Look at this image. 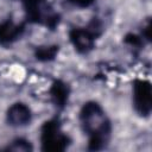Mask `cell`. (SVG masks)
<instances>
[{"label": "cell", "instance_id": "cell-1", "mask_svg": "<svg viewBox=\"0 0 152 152\" xmlns=\"http://www.w3.org/2000/svg\"><path fill=\"white\" fill-rule=\"evenodd\" d=\"M80 121L83 132L88 135V148L103 150L109 142L112 126L102 107L94 101L84 103L80 112Z\"/></svg>", "mask_w": 152, "mask_h": 152}, {"label": "cell", "instance_id": "cell-2", "mask_svg": "<svg viewBox=\"0 0 152 152\" xmlns=\"http://www.w3.org/2000/svg\"><path fill=\"white\" fill-rule=\"evenodd\" d=\"M40 142L43 151L61 152L70 144V138L62 129L57 119L45 121L40 128Z\"/></svg>", "mask_w": 152, "mask_h": 152}, {"label": "cell", "instance_id": "cell-3", "mask_svg": "<svg viewBox=\"0 0 152 152\" xmlns=\"http://www.w3.org/2000/svg\"><path fill=\"white\" fill-rule=\"evenodd\" d=\"M100 23L93 20L87 27H74L69 32V38L74 48L80 53H88L95 46V39L100 33Z\"/></svg>", "mask_w": 152, "mask_h": 152}, {"label": "cell", "instance_id": "cell-4", "mask_svg": "<svg viewBox=\"0 0 152 152\" xmlns=\"http://www.w3.org/2000/svg\"><path fill=\"white\" fill-rule=\"evenodd\" d=\"M133 106L138 114L148 116L152 109L151 83L146 80H137L133 84Z\"/></svg>", "mask_w": 152, "mask_h": 152}, {"label": "cell", "instance_id": "cell-5", "mask_svg": "<svg viewBox=\"0 0 152 152\" xmlns=\"http://www.w3.org/2000/svg\"><path fill=\"white\" fill-rule=\"evenodd\" d=\"M6 116H7V121L11 126L21 127V126H26L31 122L32 113H31V109L25 103L17 102L8 108Z\"/></svg>", "mask_w": 152, "mask_h": 152}, {"label": "cell", "instance_id": "cell-6", "mask_svg": "<svg viewBox=\"0 0 152 152\" xmlns=\"http://www.w3.org/2000/svg\"><path fill=\"white\" fill-rule=\"evenodd\" d=\"M25 30L23 24L14 23L11 19H7L0 24V44L8 45L19 39Z\"/></svg>", "mask_w": 152, "mask_h": 152}, {"label": "cell", "instance_id": "cell-7", "mask_svg": "<svg viewBox=\"0 0 152 152\" xmlns=\"http://www.w3.org/2000/svg\"><path fill=\"white\" fill-rule=\"evenodd\" d=\"M69 93L70 90H69L68 84L62 81H55L50 88V96L52 101L59 107L65 106V103L68 102Z\"/></svg>", "mask_w": 152, "mask_h": 152}, {"label": "cell", "instance_id": "cell-8", "mask_svg": "<svg viewBox=\"0 0 152 152\" xmlns=\"http://www.w3.org/2000/svg\"><path fill=\"white\" fill-rule=\"evenodd\" d=\"M57 53H58V46H56V45L39 46V48H37V50L34 52L36 58L38 61H43V62H48V61L55 59Z\"/></svg>", "mask_w": 152, "mask_h": 152}, {"label": "cell", "instance_id": "cell-9", "mask_svg": "<svg viewBox=\"0 0 152 152\" xmlns=\"http://www.w3.org/2000/svg\"><path fill=\"white\" fill-rule=\"evenodd\" d=\"M7 150H12V151H31L32 146H31L30 141H27L25 139H17L11 145H8Z\"/></svg>", "mask_w": 152, "mask_h": 152}, {"label": "cell", "instance_id": "cell-10", "mask_svg": "<svg viewBox=\"0 0 152 152\" xmlns=\"http://www.w3.org/2000/svg\"><path fill=\"white\" fill-rule=\"evenodd\" d=\"M69 2H71L72 5L77 6V7H81V8H84V7H89L94 0H68Z\"/></svg>", "mask_w": 152, "mask_h": 152}, {"label": "cell", "instance_id": "cell-11", "mask_svg": "<svg viewBox=\"0 0 152 152\" xmlns=\"http://www.w3.org/2000/svg\"><path fill=\"white\" fill-rule=\"evenodd\" d=\"M25 4H30V2H40V1H44V0H24Z\"/></svg>", "mask_w": 152, "mask_h": 152}]
</instances>
